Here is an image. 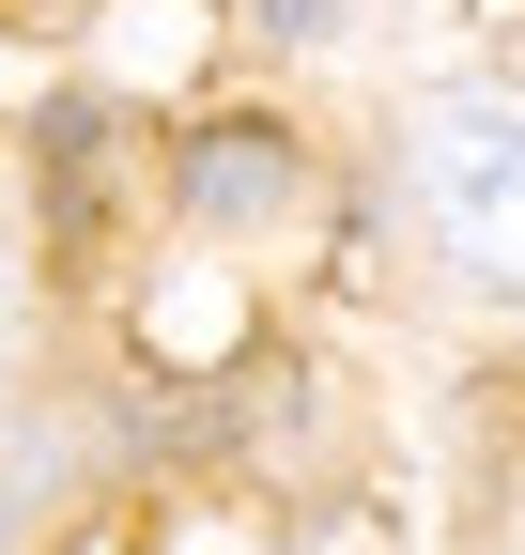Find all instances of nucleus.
<instances>
[{
  "mask_svg": "<svg viewBox=\"0 0 525 555\" xmlns=\"http://www.w3.org/2000/svg\"><path fill=\"white\" fill-rule=\"evenodd\" d=\"M402 139H418V155H402L418 170V232L464 262L479 294L525 309V108L510 93H433Z\"/></svg>",
  "mask_w": 525,
  "mask_h": 555,
  "instance_id": "nucleus-1",
  "label": "nucleus"
},
{
  "mask_svg": "<svg viewBox=\"0 0 525 555\" xmlns=\"http://www.w3.org/2000/svg\"><path fill=\"white\" fill-rule=\"evenodd\" d=\"M31 185H47V262L93 278V262H108V217H124V124H108L93 93H62V108L31 124Z\"/></svg>",
  "mask_w": 525,
  "mask_h": 555,
  "instance_id": "nucleus-2",
  "label": "nucleus"
},
{
  "mask_svg": "<svg viewBox=\"0 0 525 555\" xmlns=\"http://www.w3.org/2000/svg\"><path fill=\"white\" fill-rule=\"evenodd\" d=\"M309 185V155H294V124H262V108H217L202 139H170V201L185 217H279V201Z\"/></svg>",
  "mask_w": 525,
  "mask_h": 555,
  "instance_id": "nucleus-3",
  "label": "nucleus"
},
{
  "mask_svg": "<svg viewBox=\"0 0 525 555\" xmlns=\"http://www.w3.org/2000/svg\"><path fill=\"white\" fill-rule=\"evenodd\" d=\"M262 31H324V0H262Z\"/></svg>",
  "mask_w": 525,
  "mask_h": 555,
  "instance_id": "nucleus-4",
  "label": "nucleus"
}]
</instances>
